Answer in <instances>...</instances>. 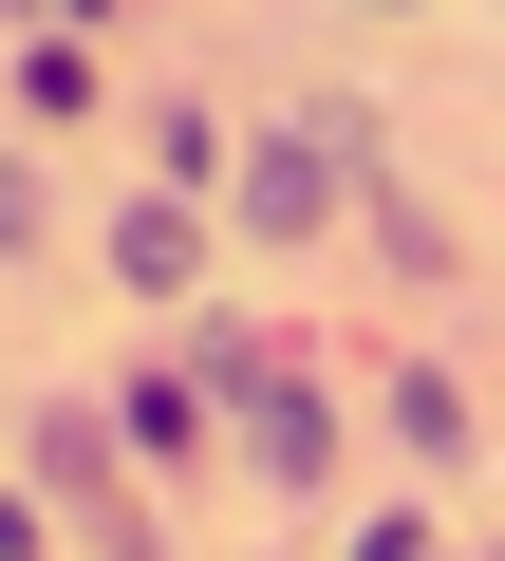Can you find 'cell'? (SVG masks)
<instances>
[{"label":"cell","instance_id":"6da1fadb","mask_svg":"<svg viewBox=\"0 0 505 561\" xmlns=\"http://www.w3.org/2000/svg\"><path fill=\"white\" fill-rule=\"evenodd\" d=\"M225 431H243V468H263V486H300V505L337 486V393H319L300 356H263V375H243V393H225Z\"/></svg>","mask_w":505,"mask_h":561},{"label":"cell","instance_id":"7a4b0ae2","mask_svg":"<svg viewBox=\"0 0 505 561\" xmlns=\"http://www.w3.org/2000/svg\"><path fill=\"white\" fill-rule=\"evenodd\" d=\"M38 486H57L76 524H131V449H113V412L57 393V412H38Z\"/></svg>","mask_w":505,"mask_h":561},{"label":"cell","instance_id":"3957f363","mask_svg":"<svg viewBox=\"0 0 505 561\" xmlns=\"http://www.w3.org/2000/svg\"><path fill=\"white\" fill-rule=\"evenodd\" d=\"M113 280H131V300H187V280H206V225H187V187L113 206Z\"/></svg>","mask_w":505,"mask_h":561},{"label":"cell","instance_id":"277c9868","mask_svg":"<svg viewBox=\"0 0 505 561\" xmlns=\"http://www.w3.org/2000/svg\"><path fill=\"white\" fill-rule=\"evenodd\" d=\"M113 449H131V468H206V393H187V356H150V375L113 393Z\"/></svg>","mask_w":505,"mask_h":561},{"label":"cell","instance_id":"5b68a950","mask_svg":"<svg viewBox=\"0 0 505 561\" xmlns=\"http://www.w3.org/2000/svg\"><path fill=\"white\" fill-rule=\"evenodd\" d=\"M375 431H393V449H412V468H468V393H449V375H431V356H412V375H393V393H375Z\"/></svg>","mask_w":505,"mask_h":561},{"label":"cell","instance_id":"8992f818","mask_svg":"<svg viewBox=\"0 0 505 561\" xmlns=\"http://www.w3.org/2000/svg\"><path fill=\"white\" fill-rule=\"evenodd\" d=\"M20 113H38V131H76V113H94V57H76V38H57V20H38V38H20Z\"/></svg>","mask_w":505,"mask_h":561},{"label":"cell","instance_id":"52a82bcc","mask_svg":"<svg viewBox=\"0 0 505 561\" xmlns=\"http://www.w3.org/2000/svg\"><path fill=\"white\" fill-rule=\"evenodd\" d=\"M150 169H169V187H206V169H225V131H206V94H169V113H150Z\"/></svg>","mask_w":505,"mask_h":561},{"label":"cell","instance_id":"ba28073f","mask_svg":"<svg viewBox=\"0 0 505 561\" xmlns=\"http://www.w3.org/2000/svg\"><path fill=\"white\" fill-rule=\"evenodd\" d=\"M38 243H57V187H38V169H0V262H38Z\"/></svg>","mask_w":505,"mask_h":561},{"label":"cell","instance_id":"9c48e42d","mask_svg":"<svg viewBox=\"0 0 505 561\" xmlns=\"http://www.w3.org/2000/svg\"><path fill=\"white\" fill-rule=\"evenodd\" d=\"M38 542H57V505H38V486H0V561H38Z\"/></svg>","mask_w":505,"mask_h":561},{"label":"cell","instance_id":"30bf717a","mask_svg":"<svg viewBox=\"0 0 505 561\" xmlns=\"http://www.w3.org/2000/svg\"><path fill=\"white\" fill-rule=\"evenodd\" d=\"M0 20H20V38H38V20H57V0H0Z\"/></svg>","mask_w":505,"mask_h":561},{"label":"cell","instance_id":"8fae6325","mask_svg":"<svg viewBox=\"0 0 505 561\" xmlns=\"http://www.w3.org/2000/svg\"><path fill=\"white\" fill-rule=\"evenodd\" d=\"M76 20H113V0H57V38H76Z\"/></svg>","mask_w":505,"mask_h":561}]
</instances>
